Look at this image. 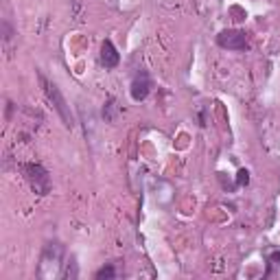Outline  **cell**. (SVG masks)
I'll use <instances>...</instances> for the list:
<instances>
[{"mask_svg":"<svg viewBox=\"0 0 280 280\" xmlns=\"http://www.w3.org/2000/svg\"><path fill=\"white\" fill-rule=\"evenodd\" d=\"M151 90V81H149V74L147 72H140L138 77L131 81V99L134 101H144Z\"/></svg>","mask_w":280,"mask_h":280,"instance_id":"cell-4","label":"cell"},{"mask_svg":"<svg viewBox=\"0 0 280 280\" xmlns=\"http://www.w3.org/2000/svg\"><path fill=\"white\" fill-rule=\"evenodd\" d=\"M2 29H4V35H2V37H4V39H11V29H9V24H2Z\"/></svg>","mask_w":280,"mask_h":280,"instance_id":"cell-10","label":"cell"},{"mask_svg":"<svg viewBox=\"0 0 280 280\" xmlns=\"http://www.w3.org/2000/svg\"><path fill=\"white\" fill-rule=\"evenodd\" d=\"M114 276H116V269H114L112 265H105V267H101V269L96 271L94 278L96 280H109V278H114Z\"/></svg>","mask_w":280,"mask_h":280,"instance_id":"cell-7","label":"cell"},{"mask_svg":"<svg viewBox=\"0 0 280 280\" xmlns=\"http://www.w3.org/2000/svg\"><path fill=\"white\" fill-rule=\"evenodd\" d=\"M118 59H121V57H118L114 44L109 42V39H105V42L101 44V61H103V66L105 68H116Z\"/></svg>","mask_w":280,"mask_h":280,"instance_id":"cell-5","label":"cell"},{"mask_svg":"<svg viewBox=\"0 0 280 280\" xmlns=\"http://www.w3.org/2000/svg\"><path fill=\"white\" fill-rule=\"evenodd\" d=\"M217 44L228 51H243V48H247V37L239 29H228L217 35Z\"/></svg>","mask_w":280,"mask_h":280,"instance_id":"cell-3","label":"cell"},{"mask_svg":"<svg viewBox=\"0 0 280 280\" xmlns=\"http://www.w3.org/2000/svg\"><path fill=\"white\" fill-rule=\"evenodd\" d=\"M39 81H42V86H44V92H46V96H48V101L52 103V107L57 109V114H59V118L64 121V125L66 127H72L74 125V118H72V112H70V105H68V101L64 99V94L59 92V88L55 86V83H51L44 74H39Z\"/></svg>","mask_w":280,"mask_h":280,"instance_id":"cell-1","label":"cell"},{"mask_svg":"<svg viewBox=\"0 0 280 280\" xmlns=\"http://www.w3.org/2000/svg\"><path fill=\"white\" fill-rule=\"evenodd\" d=\"M112 112H114V99H109L107 103H105V107H103V116H105V121H112Z\"/></svg>","mask_w":280,"mask_h":280,"instance_id":"cell-9","label":"cell"},{"mask_svg":"<svg viewBox=\"0 0 280 280\" xmlns=\"http://www.w3.org/2000/svg\"><path fill=\"white\" fill-rule=\"evenodd\" d=\"M22 173H24L26 182L31 184V188H33L37 195H46L48 191H51V177H48V171L44 169L42 164H24L22 166Z\"/></svg>","mask_w":280,"mask_h":280,"instance_id":"cell-2","label":"cell"},{"mask_svg":"<svg viewBox=\"0 0 280 280\" xmlns=\"http://www.w3.org/2000/svg\"><path fill=\"white\" fill-rule=\"evenodd\" d=\"M79 276V269H77V262H74V258H70L68 261V265H66V269L61 271V278H66V280H74Z\"/></svg>","mask_w":280,"mask_h":280,"instance_id":"cell-6","label":"cell"},{"mask_svg":"<svg viewBox=\"0 0 280 280\" xmlns=\"http://www.w3.org/2000/svg\"><path fill=\"white\" fill-rule=\"evenodd\" d=\"M236 184H239V186H247L249 184V171L247 169H241L239 173H236Z\"/></svg>","mask_w":280,"mask_h":280,"instance_id":"cell-8","label":"cell"}]
</instances>
